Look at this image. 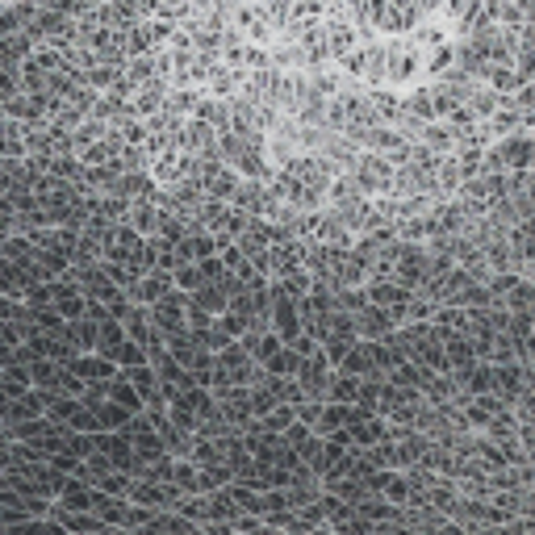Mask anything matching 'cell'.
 Returning a JSON list of instances; mask_svg holds the SVG:
<instances>
[{
  "instance_id": "5b68a950",
  "label": "cell",
  "mask_w": 535,
  "mask_h": 535,
  "mask_svg": "<svg viewBox=\"0 0 535 535\" xmlns=\"http://www.w3.org/2000/svg\"><path fill=\"white\" fill-rule=\"evenodd\" d=\"M151 318H155V327L164 331V335H172V331H184L189 327V289H172V293H164L151 306Z\"/></svg>"
},
{
  "instance_id": "8fae6325",
  "label": "cell",
  "mask_w": 535,
  "mask_h": 535,
  "mask_svg": "<svg viewBox=\"0 0 535 535\" xmlns=\"http://www.w3.org/2000/svg\"><path fill=\"white\" fill-rule=\"evenodd\" d=\"M67 339H72L80 352H97V343H101V322L97 318H72L67 322Z\"/></svg>"
},
{
  "instance_id": "3957f363",
  "label": "cell",
  "mask_w": 535,
  "mask_h": 535,
  "mask_svg": "<svg viewBox=\"0 0 535 535\" xmlns=\"http://www.w3.org/2000/svg\"><path fill=\"white\" fill-rule=\"evenodd\" d=\"M352 176L356 184L368 193V197H381V193H393V184H398V164L385 155V151H360V159L352 164Z\"/></svg>"
},
{
  "instance_id": "7402d4cb",
  "label": "cell",
  "mask_w": 535,
  "mask_h": 535,
  "mask_svg": "<svg viewBox=\"0 0 535 535\" xmlns=\"http://www.w3.org/2000/svg\"><path fill=\"white\" fill-rule=\"evenodd\" d=\"M531 26H535V0H531Z\"/></svg>"
},
{
  "instance_id": "30bf717a",
  "label": "cell",
  "mask_w": 535,
  "mask_h": 535,
  "mask_svg": "<svg viewBox=\"0 0 535 535\" xmlns=\"http://www.w3.org/2000/svg\"><path fill=\"white\" fill-rule=\"evenodd\" d=\"M264 201H268V180H247L235 189V197H230V205L247 209V214H264Z\"/></svg>"
},
{
  "instance_id": "9a60e30c",
  "label": "cell",
  "mask_w": 535,
  "mask_h": 535,
  "mask_svg": "<svg viewBox=\"0 0 535 535\" xmlns=\"http://www.w3.org/2000/svg\"><path fill=\"white\" fill-rule=\"evenodd\" d=\"M452 67H456V42H444V46H435V51H427L423 76L427 80H439V76H448Z\"/></svg>"
},
{
  "instance_id": "cb8c5ba5",
  "label": "cell",
  "mask_w": 535,
  "mask_h": 535,
  "mask_svg": "<svg viewBox=\"0 0 535 535\" xmlns=\"http://www.w3.org/2000/svg\"><path fill=\"white\" fill-rule=\"evenodd\" d=\"M531 134H535V130H531Z\"/></svg>"
},
{
  "instance_id": "6da1fadb",
  "label": "cell",
  "mask_w": 535,
  "mask_h": 535,
  "mask_svg": "<svg viewBox=\"0 0 535 535\" xmlns=\"http://www.w3.org/2000/svg\"><path fill=\"white\" fill-rule=\"evenodd\" d=\"M423 67H427V51L418 46L410 34H398V38H389V76H385V84H393V88H414L418 80H427L423 76Z\"/></svg>"
},
{
  "instance_id": "e0dca14e",
  "label": "cell",
  "mask_w": 535,
  "mask_h": 535,
  "mask_svg": "<svg viewBox=\"0 0 535 535\" xmlns=\"http://www.w3.org/2000/svg\"><path fill=\"white\" fill-rule=\"evenodd\" d=\"M126 76L143 88V84H151L155 76H159V63H155V51H147V55H130V63H126Z\"/></svg>"
},
{
  "instance_id": "4fadbf2b",
  "label": "cell",
  "mask_w": 535,
  "mask_h": 535,
  "mask_svg": "<svg viewBox=\"0 0 535 535\" xmlns=\"http://www.w3.org/2000/svg\"><path fill=\"white\" fill-rule=\"evenodd\" d=\"M460 184H464V164L452 151V155H444V164H439V197H456Z\"/></svg>"
},
{
  "instance_id": "277c9868",
  "label": "cell",
  "mask_w": 535,
  "mask_h": 535,
  "mask_svg": "<svg viewBox=\"0 0 535 535\" xmlns=\"http://www.w3.org/2000/svg\"><path fill=\"white\" fill-rule=\"evenodd\" d=\"M335 360L327 356V347H318V352H310L306 360H301V372H297V381L306 385L310 398H331V381H335Z\"/></svg>"
},
{
  "instance_id": "d6986e66",
  "label": "cell",
  "mask_w": 535,
  "mask_h": 535,
  "mask_svg": "<svg viewBox=\"0 0 535 535\" xmlns=\"http://www.w3.org/2000/svg\"><path fill=\"white\" fill-rule=\"evenodd\" d=\"M339 67H343V72L352 76V80H360V84H364V76H368V42H360L356 51H347V55L339 59Z\"/></svg>"
},
{
  "instance_id": "5bb4252c",
  "label": "cell",
  "mask_w": 535,
  "mask_h": 535,
  "mask_svg": "<svg viewBox=\"0 0 535 535\" xmlns=\"http://www.w3.org/2000/svg\"><path fill=\"white\" fill-rule=\"evenodd\" d=\"M485 80H490L498 92H519V88H523V76H519V63H515V59H498Z\"/></svg>"
},
{
  "instance_id": "7c38bea8",
  "label": "cell",
  "mask_w": 535,
  "mask_h": 535,
  "mask_svg": "<svg viewBox=\"0 0 535 535\" xmlns=\"http://www.w3.org/2000/svg\"><path fill=\"white\" fill-rule=\"evenodd\" d=\"M130 339V331H126V322L122 318H101V343H97V352H105V356H113L118 360V347Z\"/></svg>"
},
{
  "instance_id": "9c48e42d",
  "label": "cell",
  "mask_w": 535,
  "mask_h": 535,
  "mask_svg": "<svg viewBox=\"0 0 535 535\" xmlns=\"http://www.w3.org/2000/svg\"><path fill=\"white\" fill-rule=\"evenodd\" d=\"M356 418H360L356 402H335V398H327V406H322V423H318V431H322V435H331V431H339V427H352Z\"/></svg>"
},
{
  "instance_id": "8992f818",
  "label": "cell",
  "mask_w": 535,
  "mask_h": 535,
  "mask_svg": "<svg viewBox=\"0 0 535 535\" xmlns=\"http://www.w3.org/2000/svg\"><path fill=\"white\" fill-rule=\"evenodd\" d=\"M485 17V0H448L444 5V21L452 26L456 38H469Z\"/></svg>"
},
{
  "instance_id": "2e32d148",
  "label": "cell",
  "mask_w": 535,
  "mask_h": 535,
  "mask_svg": "<svg viewBox=\"0 0 535 535\" xmlns=\"http://www.w3.org/2000/svg\"><path fill=\"white\" fill-rule=\"evenodd\" d=\"M301 360H306V356H301L293 343H285L281 352H276L264 368H268V372H276V377H297V372H301Z\"/></svg>"
},
{
  "instance_id": "ba28073f",
  "label": "cell",
  "mask_w": 535,
  "mask_h": 535,
  "mask_svg": "<svg viewBox=\"0 0 535 535\" xmlns=\"http://www.w3.org/2000/svg\"><path fill=\"white\" fill-rule=\"evenodd\" d=\"M176 289V272H168V268H151V272H143L138 276V285L130 289V297L134 301H143V306H155L164 293H172Z\"/></svg>"
},
{
  "instance_id": "603a6c76",
  "label": "cell",
  "mask_w": 535,
  "mask_h": 535,
  "mask_svg": "<svg viewBox=\"0 0 535 535\" xmlns=\"http://www.w3.org/2000/svg\"><path fill=\"white\" fill-rule=\"evenodd\" d=\"M0 5H9V0H0Z\"/></svg>"
},
{
  "instance_id": "ffe728a7",
  "label": "cell",
  "mask_w": 535,
  "mask_h": 535,
  "mask_svg": "<svg viewBox=\"0 0 535 535\" xmlns=\"http://www.w3.org/2000/svg\"><path fill=\"white\" fill-rule=\"evenodd\" d=\"M147 360H151V347H147V343H138L134 335H130V339H126V343L118 347V364H122V368H134V364H147Z\"/></svg>"
},
{
  "instance_id": "7a4b0ae2",
  "label": "cell",
  "mask_w": 535,
  "mask_h": 535,
  "mask_svg": "<svg viewBox=\"0 0 535 535\" xmlns=\"http://www.w3.org/2000/svg\"><path fill=\"white\" fill-rule=\"evenodd\" d=\"M527 168H535V134L531 130L502 134L498 143L485 151V172H527Z\"/></svg>"
},
{
  "instance_id": "44dd1931",
  "label": "cell",
  "mask_w": 535,
  "mask_h": 535,
  "mask_svg": "<svg viewBox=\"0 0 535 535\" xmlns=\"http://www.w3.org/2000/svg\"><path fill=\"white\" fill-rule=\"evenodd\" d=\"M418 9H423L427 17H439L444 13V0H418Z\"/></svg>"
},
{
  "instance_id": "52a82bcc",
  "label": "cell",
  "mask_w": 535,
  "mask_h": 535,
  "mask_svg": "<svg viewBox=\"0 0 535 535\" xmlns=\"http://www.w3.org/2000/svg\"><path fill=\"white\" fill-rule=\"evenodd\" d=\"M46 414V389H26L21 398L13 402H0V427H9V423H26V418H38Z\"/></svg>"
},
{
  "instance_id": "ac0fdd59",
  "label": "cell",
  "mask_w": 535,
  "mask_h": 535,
  "mask_svg": "<svg viewBox=\"0 0 535 535\" xmlns=\"http://www.w3.org/2000/svg\"><path fill=\"white\" fill-rule=\"evenodd\" d=\"M360 393H364V377H352V372H335V381H331V398L335 402H360Z\"/></svg>"
}]
</instances>
